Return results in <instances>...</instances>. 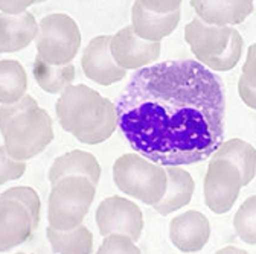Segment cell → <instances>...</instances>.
<instances>
[{"instance_id":"cell-20","label":"cell","mask_w":256,"mask_h":254,"mask_svg":"<svg viewBox=\"0 0 256 254\" xmlns=\"http://www.w3.org/2000/svg\"><path fill=\"white\" fill-rule=\"evenodd\" d=\"M32 75L43 91L49 94H58L75 81L76 69L72 62L64 66H54L48 64L46 61L37 56L34 61V67H32Z\"/></svg>"},{"instance_id":"cell-33","label":"cell","mask_w":256,"mask_h":254,"mask_svg":"<svg viewBox=\"0 0 256 254\" xmlns=\"http://www.w3.org/2000/svg\"><path fill=\"white\" fill-rule=\"evenodd\" d=\"M42 2H48V0H37V3H42Z\"/></svg>"},{"instance_id":"cell-1","label":"cell","mask_w":256,"mask_h":254,"mask_svg":"<svg viewBox=\"0 0 256 254\" xmlns=\"http://www.w3.org/2000/svg\"><path fill=\"white\" fill-rule=\"evenodd\" d=\"M116 116L134 152L162 166H189L210 158L224 142L226 94L200 61H164L130 78Z\"/></svg>"},{"instance_id":"cell-12","label":"cell","mask_w":256,"mask_h":254,"mask_svg":"<svg viewBox=\"0 0 256 254\" xmlns=\"http://www.w3.org/2000/svg\"><path fill=\"white\" fill-rule=\"evenodd\" d=\"M210 238L209 219L197 210L177 215L170 222V241L182 253L202 251Z\"/></svg>"},{"instance_id":"cell-6","label":"cell","mask_w":256,"mask_h":254,"mask_svg":"<svg viewBox=\"0 0 256 254\" xmlns=\"http://www.w3.org/2000/svg\"><path fill=\"white\" fill-rule=\"evenodd\" d=\"M81 46V32L76 21L62 12L44 15L38 21L36 47L48 64L64 66L76 56Z\"/></svg>"},{"instance_id":"cell-18","label":"cell","mask_w":256,"mask_h":254,"mask_svg":"<svg viewBox=\"0 0 256 254\" xmlns=\"http://www.w3.org/2000/svg\"><path fill=\"white\" fill-rule=\"evenodd\" d=\"M68 175H82L87 177L93 184L98 186L101 178V166L96 157L87 151L74 149L56 157L49 168L48 180L50 184Z\"/></svg>"},{"instance_id":"cell-10","label":"cell","mask_w":256,"mask_h":254,"mask_svg":"<svg viewBox=\"0 0 256 254\" xmlns=\"http://www.w3.org/2000/svg\"><path fill=\"white\" fill-rule=\"evenodd\" d=\"M232 32L234 26H215L196 17L184 26V41L202 64L208 66L228 49Z\"/></svg>"},{"instance_id":"cell-9","label":"cell","mask_w":256,"mask_h":254,"mask_svg":"<svg viewBox=\"0 0 256 254\" xmlns=\"http://www.w3.org/2000/svg\"><path fill=\"white\" fill-rule=\"evenodd\" d=\"M160 41H148L136 35L133 26L128 24L112 35L110 52L116 64L125 70L146 67L160 56Z\"/></svg>"},{"instance_id":"cell-11","label":"cell","mask_w":256,"mask_h":254,"mask_svg":"<svg viewBox=\"0 0 256 254\" xmlns=\"http://www.w3.org/2000/svg\"><path fill=\"white\" fill-rule=\"evenodd\" d=\"M112 35L92 38L82 50L81 69L84 75L98 85L108 87L126 76V70L116 64L110 52Z\"/></svg>"},{"instance_id":"cell-32","label":"cell","mask_w":256,"mask_h":254,"mask_svg":"<svg viewBox=\"0 0 256 254\" xmlns=\"http://www.w3.org/2000/svg\"><path fill=\"white\" fill-rule=\"evenodd\" d=\"M216 253H246L244 250H241V248H238V247H224V248H221V250H218Z\"/></svg>"},{"instance_id":"cell-23","label":"cell","mask_w":256,"mask_h":254,"mask_svg":"<svg viewBox=\"0 0 256 254\" xmlns=\"http://www.w3.org/2000/svg\"><path fill=\"white\" fill-rule=\"evenodd\" d=\"M234 230L247 245H256V195L248 197L234 216Z\"/></svg>"},{"instance_id":"cell-31","label":"cell","mask_w":256,"mask_h":254,"mask_svg":"<svg viewBox=\"0 0 256 254\" xmlns=\"http://www.w3.org/2000/svg\"><path fill=\"white\" fill-rule=\"evenodd\" d=\"M34 3H37V0H0V12L20 14L28 11V8Z\"/></svg>"},{"instance_id":"cell-15","label":"cell","mask_w":256,"mask_h":254,"mask_svg":"<svg viewBox=\"0 0 256 254\" xmlns=\"http://www.w3.org/2000/svg\"><path fill=\"white\" fill-rule=\"evenodd\" d=\"M38 23L29 11L20 14L0 12V53H14L36 40Z\"/></svg>"},{"instance_id":"cell-30","label":"cell","mask_w":256,"mask_h":254,"mask_svg":"<svg viewBox=\"0 0 256 254\" xmlns=\"http://www.w3.org/2000/svg\"><path fill=\"white\" fill-rule=\"evenodd\" d=\"M238 94L241 101L252 110H256V88L252 87L246 79L244 76L241 75L240 79H238Z\"/></svg>"},{"instance_id":"cell-13","label":"cell","mask_w":256,"mask_h":254,"mask_svg":"<svg viewBox=\"0 0 256 254\" xmlns=\"http://www.w3.org/2000/svg\"><path fill=\"white\" fill-rule=\"evenodd\" d=\"M34 230L29 212L20 203L0 198V253L23 245Z\"/></svg>"},{"instance_id":"cell-4","label":"cell","mask_w":256,"mask_h":254,"mask_svg":"<svg viewBox=\"0 0 256 254\" xmlns=\"http://www.w3.org/2000/svg\"><path fill=\"white\" fill-rule=\"evenodd\" d=\"M113 181L122 194L146 206L164 198L168 186L166 169L140 154H122L113 163Z\"/></svg>"},{"instance_id":"cell-26","label":"cell","mask_w":256,"mask_h":254,"mask_svg":"<svg viewBox=\"0 0 256 254\" xmlns=\"http://www.w3.org/2000/svg\"><path fill=\"white\" fill-rule=\"evenodd\" d=\"M96 253L100 254H108V253H128V254H139L140 248L136 245V242L124 233H112L104 236V241L101 242L100 248Z\"/></svg>"},{"instance_id":"cell-21","label":"cell","mask_w":256,"mask_h":254,"mask_svg":"<svg viewBox=\"0 0 256 254\" xmlns=\"http://www.w3.org/2000/svg\"><path fill=\"white\" fill-rule=\"evenodd\" d=\"M46 236L54 253L88 254L93 251V235L84 224L66 232L55 230L49 226Z\"/></svg>"},{"instance_id":"cell-14","label":"cell","mask_w":256,"mask_h":254,"mask_svg":"<svg viewBox=\"0 0 256 254\" xmlns=\"http://www.w3.org/2000/svg\"><path fill=\"white\" fill-rule=\"evenodd\" d=\"M200 20L215 26H236L244 23L254 9V0H190Z\"/></svg>"},{"instance_id":"cell-7","label":"cell","mask_w":256,"mask_h":254,"mask_svg":"<svg viewBox=\"0 0 256 254\" xmlns=\"http://www.w3.org/2000/svg\"><path fill=\"white\" fill-rule=\"evenodd\" d=\"M240 169L226 158L212 157L204 175V203L215 215L232 210L242 189Z\"/></svg>"},{"instance_id":"cell-29","label":"cell","mask_w":256,"mask_h":254,"mask_svg":"<svg viewBox=\"0 0 256 254\" xmlns=\"http://www.w3.org/2000/svg\"><path fill=\"white\" fill-rule=\"evenodd\" d=\"M241 75L252 87L256 88V41L253 44H250V47L247 50V56L242 64Z\"/></svg>"},{"instance_id":"cell-19","label":"cell","mask_w":256,"mask_h":254,"mask_svg":"<svg viewBox=\"0 0 256 254\" xmlns=\"http://www.w3.org/2000/svg\"><path fill=\"white\" fill-rule=\"evenodd\" d=\"M212 157L226 158L232 162L241 172L242 186H248L256 177V149L242 139L224 140Z\"/></svg>"},{"instance_id":"cell-22","label":"cell","mask_w":256,"mask_h":254,"mask_svg":"<svg viewBox=\"0 0 256 254\" xmlns=\"http://www.w3.org/2000/svg\"><path fill=\"white\" fill-rule=\"evenodd\" d=\"M28 91V75L16 59H0V104H14Z\"/></svg>"},{"instance_id":"cell-28","label":"cell","mask_w":256,"mask_h":254,"mask_svg":"<svg viewBox=\"0 0 256 254\" xmlns=\"http://www.w3.org/2000/svg\"><path fill=\"white\" fill-rule=\"evenodd\" d=\"M138 2L152 12L165 14L180 9L183 0H138Z\"/></svg>"},{"instance_id":"cell-25","label":"cell","mask_w":256,"mask_h":254,"mask_svg":"<svg viewBox=\"0 0 256 254\" xmlns=\"http://www.w3.org/2000/svg\"><path fill=\"white\" fill-rule=\"evenodd\" d=\"M242 47H244L242 35L234 27V32H232L228 49L224 50L218 58L210 61L206 67L210 69L212 72H230L238 64V61L242 55Z\"/></svg>"},{"instance_id":"cell-3","label":"cell","mask_w":256,"mask_h":254,"mask_svg":"<svg viewBox=\"0 0 256 254\" xmlns=\"http://www.w3.org/2000/svg\"><path fill=\"white\" fill-rule=\"evenodd\" d=\"M6 152L16 160L28 162L42 154L54 140V122L40 105L30 107L0 125Z\"/></svg>"},{"instance_id":"cell-17","label":"cell","mask_w":256,"mask_h":254,"mask_svg":"<svg viewBox=\"0 0 256 254\" xmlns=\"http://www.w3.org/2000/svg\"><path fill=\"white\" fill-rule=\"evenodd\" d=\"M168 175V186L164 198L152 206L158 215H171L188 206L196 192V181L192 175L182 166H165Z\"/></svg>"},{"instance_id":"cell-16","label":"cell","mask_w":256,"mask_h":254,"mask_svg":"<svg viewBox=\"0 0 256 254\" xmlns=\"http://www.w3.org/2000/svg\"><path fill=\"white\" fill-rule=\"evenodd\" d=\"M180 15V9L165 14L152 12L136 0L132 8V26L138 37L148 41H162L177 29Z\"/></svg>"},{"instance_id":"cell-8","label":"cell","mask_w":256,"mask_h":254,"mask_svg":"<svg viewBox=\"0 0 256 254\" xmlns=\"http://www.w3.org/2000/svg\"><path fill=\"white\" fill-rule=\"evenodd\" d=\"M96 226L101 236L112 233L128 235L138 242L144 232V213L140 207L124 197H108L102 200L94 213Z\"/></svg>"},{"instance_id":"cell-5","label":"cell","mask_w":256,"mask_h":254,"mask_svg":"<svg viewBox=\"0 0 256 254\" xmlns=\"http://www.w3.org/2000/svg\"><path fill=\"white\" fill-rule=\"evenodd\" d=\"M96 197V184L82 175H68L52 184L48 198V222L55 230L82 224Z\"/></svg>"},{"instance_id":"cell-24","label":"cell","mask_w":256,"mask_h":254,"mask_svg":"<svg viewBox=\"0 0 256 254\" xmlns=\"http://www.w3.org/2000/svg\"><path fill=\"white\" fill-rule=\"evenodd\" d=\"M0 198L2 200H14L17 203H20L30 215L32 218V224H34V229L38 227L40 224V218H42V201L38 194L36 192V189L28 187V186H16L11 189L4 190L0 194Z\"/></svg>"},{"instance_id":"cell-2","label":"cell","mask_w":256,"mask_h":254,"mask_svg":"<svg viewBox=\"0 0 256 254\" xmlns=\"http://www.w3.org/2000/svg\"><path fill=\"white\" fill-rule=\"evenodd\" d=\"M61 128L86 145L107 142L118 130L116 105L86 84H70L55 104Z\"/></svg>"},{"instance_id":"cell-27","label":"cell","mask_w":256,"mask_h":254,"mask_svg":"<svg viewBox=\"0 0 256 254\" xmlns=\"http://www.w3.org/2000/svg\"><path fill=\"white\" fill-rule=\"evenodd\" d=\"M24 171H26V162L16 160V158H12L6 152L4 145L0 146V186L22 178Z\"/></svg>"}]
</instances>
